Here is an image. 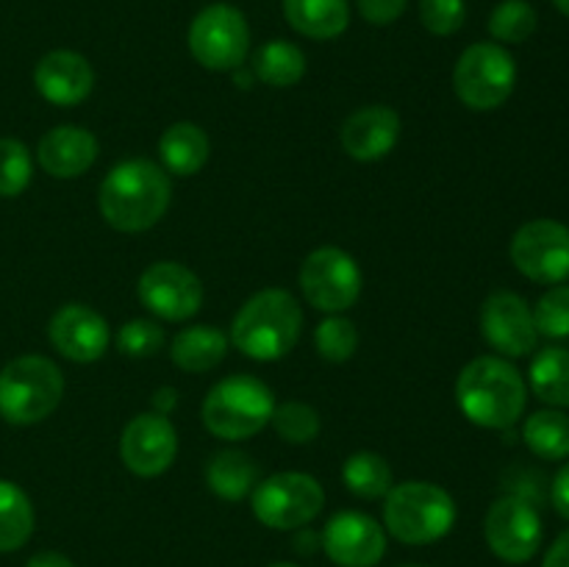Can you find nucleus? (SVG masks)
Returning a JSON list of instances; mask_svg holds the SVG:
<instances>
[{"label": "nucleus", "mask_w": 569, "mask_h": 567, "mask_svg": "<svg viewBox=\"0 0 569 567\" xmlns=\"http://www.w3.org/2000/svg\"><path fill=\"white\" fill-rule=\"evenodd\" d=\"M172 183L164 167L148 159L120 161L100 181L98 209L114 231L142 233L167 215Z\"/></svg>", "instance_id": "nucleus-1"}, {"label": "nucleus", "mask_w": 569, "mask_h": 567, "mask_svg": "<svg viewBox=\"0 0 569 567\" xmlns=\"http://www.w3.org/2000/svg\"><path fill=\"white\" fill-rule=\"evenodd\" d=\"M456 404L476 426L503 431L526 411V378L503 356H478L456 378Z\"/></svg>", "instance_id": "nucleus-2"}, {"label": "nucleus", "mask_w": 569, "mask_h": 567, "mask_svg": "<svg viewBox=\"0 0 569 567\" xmlns=\"http://www.w3.org/2000/svg\"><path fill=\"white\" fill-rule=\"evenodd\" d=\"M303 331V309L287 289H261L244 300L231 322V345L248 359L278 361L298 345Z\"/></svg>", "instance_id": "nucleus-3"}, {"label": "nucleus", "mask_w": 569, "mask_h": 567, "mask_svg": "<svg viewBox=\"0 0 569 567\" xmlns=\"http://www.w3.org/2000/svg\"><path fill=\"white\" fill-rule=\"evenodd\" d=\"M456 515L453 495L431 481L395 484L383 498L387 531L403 545L439 543L453 531Z\"/></svg>", "instance_id": "nucleus-4"}, {"label": "nucleus", "mask_w": 569, "mask_h": 567, "mask_svg": "<svg viewBox=\"0 0 569 567\" xmlns=\"http://www.w3.org/2000/svg\"><path fill=\"white\" fill-rule=\"evenodd\" d=\"M64 376L48 356H17L0 370V417L11 426H33L59 409Z\"/></svg>", "instance_id": "nucleus-5"}, {"label": "nucleus", "mask_w": 569, "mask_h": 567, "mask_svg": "<svg viewBox=\"0 0 569 567\" xmlns=\"http://www.w3.org/2000/svg\"><path fill=\"white\" fill-rule=\"evenodd\" d=\"M276 411L272 389L256 376H228L209 389L203 400V426L217 439H250L270 422Z\"/></svg>", "instance_id": "nucleus-6"}, {"label": "nucleus", "mask_w": 569, "mask_h": 567, "mask_svg": "<svg viewBox=\"0 0 569 567\" xmlns=\"http://www.w3.org/2000/svg\"><path fill=\"white\" fill-rule=\"evenodd\" d=\"M517 83L515 56L498 42H476L453 67V92L467 109L492 111L511 98Z\"/></svg>", "instance_id": "nucleus-7"}, {"label": "nucleus", "mask_w": 569, "mask_h": 567, "mask_svg": "<svg viewBox=\"0 0 569 567\" xmlns=\"http://www.w3.org/2000/svg\"><path fill=\"white\" fill-rule=\"evenodd\" d=\"M326 506V489L309 472H276L256 484L250 509L256 520L276 531H295L315 520Z\"/></svg>", "instance_id": "nucleus-8"}, {"label": "nucleus", "mask_w": 569, "mask_h": 567, "mask_svg": "<svg viewBox=\"0 0 569 567\" xmlns=\"http://www.w3.org/2000/svg\"><path fill=\"white\" fill-rule=\"evenodd\" d=\"M187 44L192 59L211 72H231L250 53V26L231 3H211L189 22Z\"/></svg>", "instance_id": "nucleus-9"}, {"label": "nucleus", "mask_w": 569, "mask_h": 567, "mask_svg": "<svg viewBox=\"0 0 569 567\" xmlns=\"http://www.w3.org/2000/svg\"><path fill=\"white\" fill-rule=\"evenodd\" d=\"M298 284L306 304L326 315H342L359 300L365 278H361L359 261L348 250L326 245L306 256Z\"/></svg>", "instance_id": "nucleus-10"}, {"label": "nucleus", "mask_w": 569, "mask_h": 567, "mask_svg": "<svg viewBox=\"0 0 569 567\" xmlns=\"http://www.w3.org/2000/svg\"><path fill=\"white\" fill-rule=\"evenodd\" d=\"M542 517L522 495H503L483 517V537L489 550L506 565H526L542 545Z\"/></svg>", "instance_id": "nucleus-11"}, {"label": "nucleus", "mask_w": 569, "mask_h": 567, "mask_svg": "<svg viewBox=\"0 0 569 567\" xmlns=\"http://www.w3.org/2000/svg\"><path fill=\"white\" fill-rule=\"evenodd\" d=\"M511 261L533 284H565L569 278V228L559 220H531L511 237Z\"/></svg>", "instance_id": "nucleus-12"}, {"label": "nucleus", "mask_w": 569, "mask_h": 567, "mask_svg": "<svg viewBox=\"0 0 569 567\" xmlns=\"http://www.w3.org/2000/svg\"><path fill=\"white\" fill-rule=\"evenodd\" d=\"M137 295L150 315L170 322L194 317L203 306V284L178 261H156L139 276Z\"/></svg>", "instance_id": "nucleus-13"}, {"label": "nucleus", "mask_w": 569, "mask_h": 567, "mask_svg": "<svg viewBox=\"0 0 569 567\" xmlns=\"http://www.w3.org/2000/svg\"><path fill=\"white\" fill-rule=\"evenodd\" d=\"M178 431L170 417L142 411L133 417L120 437V459L133 476H161L176 461Z\"/></svg>", "instance_id": "nucleus-14"}, {"label": "nucleus", "mask_w": 569, "mask_h": 567, "mask_svg": "<svg viewBox=\"0 0 569 567\" xmlns=\"http://www.w3.org/2000/svg\"><path fill=\"white\" fill-rule=\"evenodd\" d=\"M320 545L339 567H376L387 554V531L365 511H337L322 528Z\"/></svg>", "instance_id": "nucleus-15"}, {"label": "nucleus", "mask_w": 569, "mask_h": 567, "mask_svg": "<svg viewBox=\"0 0 569 567\" xmlns=\"http://www.w3.org/2000/svg\"><path fill=\"white\" fill-rule=\"evenodd\" d=\"M481 334L503 359H520L537 350V326L533 311L517 292L500 289L492 292L481 306Z\"/></svg>", "instance_id": "nucleus-16"}, {"label": "nucleus", "mask_w": 569, "mask_h": 567, "mask_svg": "<svg viewBox=\"0 0 569 567\" xmlns=\"http://www.w3.org/2000/svg\"><path fill=\"white\" fill-rule=\"evenodd\" d=\"M48 337L50 345L64 359L78 361V365H89V361H98L106 354L111 331L106 317L100 311H94L92 306L67 304L50 317Z\"/></svg>", "instance_id": "nucleus-17"}, {"label": "nucleus", "mask_w": 569, "mask_h": 567, "mask_svg": "<svg viewBox=\"0 0 569 567\" xmlns=\"http://www.w3.org/2000/svg\"><path fill=\"white\" fill-rule=\"evenodd\" d=\"M37 92L53 106H78L94 87V70L76 50H50L33 70Z\"/></svg>", "instance_id": "nucleus-18"}, {"label": "nucleus", "mask_w": 569, "mask_h": 567, "mask_svg": "<svg viewBox=\"0 0 569 567\" xmlns=\"http://www.w3.org/2000/svg\"><path fill=\"white\" fill-rule=\"evenodd\" d=\"M342 148L356 161H378L395 150L400 139V117L389 106H361L342 122Z\"/></svg>", "instance_id": "nucleus-19"}, {"label": "nucleus", "mask_w": 569, "mask_h": 567, "mask_svg": "<svg viewBox=\"0 0 569 567\" xmlns=\"http://www.w3.org/2000/svg\"><path fill=\"white\" fill-rule=\"evenodd\" d=\"M98 137L83 126H56L39 139V167L50 178H78L98 159Z\"/></svg>", "instance_id": "nucleus-20"}, {"label": "nucleus", "mask_w": 569, "mask_h": 567, "mask_svg": "<svg viewBox=\"0 0 569 567\" xmlns=\"http://www.w3.org/2000/svg\"><path fill=\"white\" fill-rule=\"evenodd\" d=\"M209 133L200 126H194V122H172L159 139L161 167H164L167 176L170 172L181 178L194 176V172L203 170V165L209 161Z\"/></svg>", "instance_id": "nucleus-21"}, {"label": "nucleus", "mask_w": 569, "mask_h": 567, "mask_svg": "<svg viewBox=\"0 0 569 567\" xmlns=\"http://www.w3.org/2000/svg\"><path fill=\"white\" fill-rule=\"evenodd\" d=\"M283 17L303 37L328 42L348 31V0H283Z\"/></svg>", "instance_id": "nucleus-22"}, {"label": "nucleus", "mask_w": 569, "mask_h": 567, "mask_svg": "<svg viewBox=\"0 0 569 567\" xmlns=\"http://www.w3.org/2000/svg\"><path fill=\"white\" fill-rule=\"evenodd\" d=\"M231 339L214 326H187L172 337L170 359L172 365L181 367L183 372H209L211 367L220 365L228 354Z\"/></svg>", "instance_id": "nucleus-23"}, {"label": "nucleus", "mask_w": 569, "mask_h": 567, "mask_svg": "<svg viewBox=\"0 0 569 567\" xmlns=\"http://www.w3.org/2000/svg\"><path fill=\"white\" fill-rule=\"evenodd\" d=\"M259 481V465L244 450H220L206 465V484L222 500L248 498Z\"/></svg>", "instance_id": "nucleus-24"}, {"label": "nucleus", "mask_w": 569, "mask_h": 567, "mask_svg": "<svg viewBox=\"0 0 569 567\" xmlns=\"http://www.w3.org/2000/svg\"><path fill=\"white\" fill-rule=\"evenodd\" d=\"M253 76L267 87H295L306 76L303 50L287 39H270L253 53Z\"/></svg>", "instance_id": "nucleus-25"}, {"label": "nucleus", "mask_w": 569, "mask_h": 567, "mask_svg": "<svg viewBox=\"0 0 569 567\" xmlns=\"http://www.w3.org/2000/svg\"><path fill=\"white\" fill-rule=\"evenodd\" d=\"M33 506L26 489L0 478V554L20 550L33 534Z\"/></svg>", "instance_id": "nucleus-26"}, {"label": "nucleus", "mask_w": 569, "mask_h": 567, "mask_svg": "<svg viewBox=\"0 0 569 567\" xmlns=\"http://www.w3.org/2000/svg\"><path fill=\"white\" fill-rule=\"evenodd\" d=\"M533 395L550 406L567 409L569 406V350L567 348H542L531 361L528 372Z\"/></svg>", "instance_id": "nucleus-27"}, {"label": "nucleus", "mask_w": 569, "mask_h": 567, "mask_svg": "<svg viewBox=\"0 0 569 567\" xmlns=\"http://www.w3.org/2000/svg\"><path fill=\"white\" fill-rule=\"evenodd\" d=\"M342 481L348 487V493H353L361 500L387 498L389 489L395 487L389 461L381 454H372V450H359V454L345 459Z\"/></svg>", "instance_id": "nucleus-28"}, {"label": "nucleus", "mask_w": 569, "mask_h": 567, "mask_svg": "<svg viewBox=\"0 0 569 567\" xmlns=\"http://www.w3.org/2000/svg\"><path fill=\"white\" fill-rule=\"evenodd\" d=\"M522 439L539 459H569V415L561 409L533 411L526 426H522Z\"/></svg>", "instance_id": "nucleus-29"}, {"label": "nucleus", "mask_w": 569, "mask_h": 567, "mask_svg": "<svg viewBox=\"0 0 569 567\" xmlns=\"http://www.w3.org/2000/svg\"><path fill=\"white\" fill-rule=\"evenodd\" d=\"M539 26L537 9L528 0H503L489 14V33L498 44H520L533 37Z\"/></svg>", "instance_id": "nucleus-30"}, {"label": "nucleus", "mask_w": 569, "mask_h": 567, "mask_svg": "<svg viewBox=\"0 0 569 567\" xmlns=\"http://www.w3.org/2000/svg\"><path fill=\"white\" fill-rule=\"evenodd\" d=\"M272 428L278 437L289 445H309L320 437V415L315 406L300 404V400H287V404L276 406L270 417Z\"/></svg>", "instance_id": "nucleus-31"}, {"label": "nucleus", "mask_w": 569, "mask_h": 567, "mask_svg": "<svg viewBox=\"0 0 569 567\" xmlns=\"http://www.w3.org/2000/svg\"><path fill=\"white\" fill-rule=\"evenodd\" d=\"M315 345L322 359L333 361V365H342V361L353 359L356 348H359V331H356V326L348 317L328 315L317 326Z\"/></svg>", "instance_id": "nucleus-32"}, {"label": "nucleus", "mask_w": 569, "mask_h": 567, "mask_svg": "<svg viewBox=\"0 0 569 567\" xmlns=\"http://www.w3.org/2000/svg\"><path fill=\"white\" fill-rule=\"evenodd\" d=\"M31 176V150L20 139H0V198H17V195L26 192Z\"/></svg>", "instance_id": "nucleus-33"}, {"label": "nucleus", "mask_w": 569, "mask_h": 567, "mask_svg": "<svg viewBox=\"0 0 569 567\" xmlns=\"http://www.w3.org/2000/svg\"><path fill=\"white\" fill-rule=\"evenodd\" d=\"M533 326L539 337L567 339L569 337V284H553L533 306Z\"/></svg>", "instance_id": "nucleus-34"}, {"label": "nucleus", "mask_w": 569, "mask_h": 567, "mask_svg": "<svg viewBox=\"0 0 569 567\" xmlns=\"http://www.w3.org/2000/svg\"><path fill=\"white\" fill-rule=\"evenodd\" d=\"M164 328L156 320H144V317L122 322L120 331H117V350H120L122 356H131V359H148V356H156L159 350H164Z\"/></svg>", "instance_id": "nucleus-35"}, {"label": "nucleus", "mask_w": 569, "mask_h": 567, "mask_svg": "<svg viewBox=\"0 0 569 567\" xmlns=\"http://www.w3.org/2000/svg\"><path fill=\"white\" fill-rule=\"evenodd\" d=\"M465 20V0H420V22L433 37H453Z\"/></svg>", "instance_id": "nucleus-36"}, {"label": "nucleus", "mask_w": 569, "mask_h": 567, "mask_svg": "<svg viewBox=\"0 0 569 567\" xmlns=\"http://www.w3.org/2000/svg\"><path fill=\"white\" fill-rule=\"evenodd\" d=\"M356 6L370 26H392L400 20L409 0H356Z\"/></svg>", "instance_id": "nucleus-37"}, {"label": "nucleus", "mask_w": 569, "mask_h": 567, "mask_svg": "<svg viewBox=\"0 0 569 567\" xmlns=\"http://www.w3.org/2000/svg\"><path fill=\"white\" fill-rule=\"evenodd\" d=\"M550 498H553L556 511H559L565 520H569V461L561 465V470L556 472L553 489H550Z\"/></svg>", "instance_id": "nucleus-38"}, {"label": "nucleus", "mask_w": 569, "mask_h": 567, "mask_svg": "<svg viewBox=\"0 0 569 567\" xmlns=\"http://www.w3.org/2000/svg\"><path fill=\"white\" fill-rule=\"evenodd\" d=\"M542 567H569V528L550 545V550L545 554Z\"/></svg>", "instance_id": "nucleus-39"}, {"label": "nucleus", "mask_w": 569, "mask_h": 567, "mask_svg": "<svg viewBox=\"0 0 569 567\" xmlns=\"http://www.w3.org/2000/svg\"><path fill=\"white\" fill-rule=\"evenodd\" d=\"M178 406V392L172 387H159L153 395V411L156 415H170Z\"/></svg>", "instance_id": "nucleus-40"}, {"label": "nucleus", "mask_w": 569, "mask_h": 567, "mask_svg": "<svg viewBox=\"0 0 569 567\" xmlns=\"http://www.w3.org/2000/svg\"><path fill=\"white\" fill-rule=\"evenodd\" d=\"M26 567H76L64 554H56V550H42V554L31 556Z\"/></svg>", "instance_id": "nucleus-41"}, {"label": "nucleus", "mask_w": 569, "mask_h": 567, "mask_svg": "<svg viewBox=\"0 0 569 567\" xmlns=\"http://www.w3.org/2000/svg\"><path fill=\"white\" fill-rule=\"evenodd\" d=\"M553 6L561 11V14L569 17V0H553Z\"/></svg>", "instance_id": "nucleus-42"}, {"label": "nucleus", "mask_w": 569, "mask_h": 567, "mask_svg": "<svg viewBox=\"0 0 569 567\" xmlns=\"http://www.w3.org/2000/svg\"><path fill=\"white\" fill-rule=\"evenodd\" d=\"M270 567H300V565H292V561H276V565H270Z\"/></svg>", "instance_id": "nucleus-43"}, {"label": "nucleus", "mask_w": 569, "mask_h": 567, "mask_svg": "<svg viewBox=\"0 0 569 567\" xmlns=\"http://www.w3.org/2000/svg\"><path fill=\"white\" fill-rule=\"evenodd\" d=\"M403 567H422V565H403Z\"/></svg>", "instance_id": "nucleus-44"}]
</instances>
